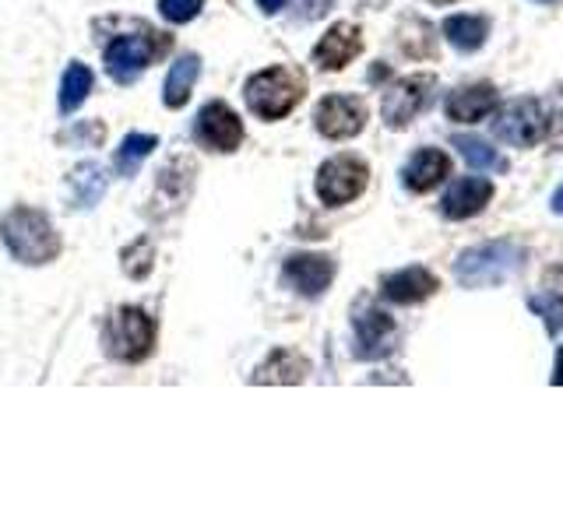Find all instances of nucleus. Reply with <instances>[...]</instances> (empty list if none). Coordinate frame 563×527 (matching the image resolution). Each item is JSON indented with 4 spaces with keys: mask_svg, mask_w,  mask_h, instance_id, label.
Here are the masks:
<instances>
[{
    "mask_svg": "<svg viewBox=\"0 0 563 527\" xmlns=\"http://www.w3.org/2000/svg\"><path fill=\"white\" fill-rule=\"evenodd\" d=\"M313 127L328 141H349L366 127V102L356 96H324L313 110Z\"/></svg>",
    "mask_w": 563,
    "mask_h": 527,
    "instance_id": "11",
    "label": "nucleus"
},
{
    "mask_svg": "<svg viewBox=\"0 0 563 527\" xmlns=\"http://www.w3.org/2000/svg\"><path fill=\"white\" fill-rule=\"evenodd\" d=\"M366 183H369V166L360 155H334L317 169L313 190H317V198H321V204L342 208L356 201L366 190Z\"/></svg>",
    "mask_w": 563,
    "mask_h": 527,
    "instance_id": "7",
    "label": "nucleus"
},
{
    "mask_svg": "<svg viewBox=\"0 0 563 527\" xmlns=\"http://www.w3.org/2000/svg\"><path fill=\"white\" fill-rule=\"evenodd\" d=\"M528 310L542 316V324L550 334H563V292H536L528 295Z\"/></svg>",
    "mask_w": 563,
    "mask_h": 527,
    "instance_id": "28",
    "label": "nucleus"
},
{
    "mask_svg": "<svg viewBox=\"0 0 563 527\" xmlns=\"http://www.w3.org/2000/svg\"><path fill=\"white\" fill-rule=\"evenodd\" d=\"M120 268L131 281H145L155 268V243L148 236H137L120 250Z\"/></svg>",
    "mask_w": 563,
    "mask_h": 527,
    "instance_id": "26",
    "label": "nucleus"
},
{
    "mask_svg": "<svg viewBox=\"0 0 563 527\" xmlns=\"http://www.w3.org/2000/svg\"><path fill=\"white\" fill-rule=\"evenodd\" d=\"M190 187H194V162H190V158H173V162L163 172H158V190H155L152 204L169 198L166 211L180 208L190 198Z\"/></svg>",
    "mask_w": 563,
    "mask_h": 527,
    "instance_id": "22",
    "label": "nucleus"
},
{
    "mask_svg": "<svg viewBox=\"0 0 563 527\" xmlns=\"http://www.w3.org/2000/svg\"><path fill=\"white\" fill-rule=\"evenodd\" d=\"M525 246H518L515 239H489L457 254L454 278L462 289H497L525 268Z\"/></svg>",
    "mask_w": 563,
    "mask_h": 527,
    "instance_id": "2",
    "label": "nucleus"
},
{
    "mask_svg": "<svg viewBox=\"0 0 563 527\" xmlns=\"http://www.w3.org/2000/svg\"><path fill=\"white\" fill-rule=\"evenodd\" d=\"M92 88H96L92 70H88L81 60H70V67L64 70V81H60V96H57L60 113H75L78 105L92 96Z\"/></svg>",
    "mask_w": 563,
    "mask_h": 527,
    "instance_id": "24",
    "label": "nucleus"
},
{
    "mask_svg": "<svg viewBox=\"0 0 563 527\" xmlns=\"http://www.w3.org/2000/svg\"><path fill=\"white\" fill-rule=\"evenodd\" d=\"M299 22H321V18L334 8V0H292Z\"/></svg>",
    "mask_w": 563,
    "mask_h": 527,
    "instance_id": "30",
    "label": "nucleus"
},
{
    "mask_svg": "<svg viewBox=\"0 0 563 527\" xmlns=\"http://www.w3.org/2000/svg\"><path fill=\"white\" fill-rule=\"evenodd\" d=\"M550 383H553V386H563V345H560V351H556V369H553Z\"/></svg>",
    "mask_w": 563,
    "mask_h": 527,
    "instance_id": "32",
    "label": "nucleus"
},
{
    "mask_svg": "<svg viewBox=\"0 0 563 527\" xmlns=\"http://www.w3.org/2000/svg\"><path fill=\"white\" fill-rule=\"evenodd\" d=\"M194 141L201 148L216 152V155H229L243 145V120L229 102L216 99L201 105V113L194 116Z\"/></svg>",
    "mask_w": 563,
    "mask_h": 527,
    "instance_id": "9",
    "label": "nucleus"
},
{
    "mask_svg": "<svg viewBox=\"0 0 563 527\" xmlns=\"http://www.w3.org/2000/svg\"><path fill=\"white\" fill-rule=\"evenodd\" d=\"M550 131H553L550 113H545V105L532 96L510 99L493 113V134H497V141H504V145L536 148Z\"/></svg>",
    "mask_w": 563,
    "mask_h": 527,
    "instance_id": "6",
    "label": "nucleus"
},
{
    "mask_svg": "<svg viewBox=\"0 0 563 527\" xmlns=\"http://www.w3.org/2000/svg\"><path fill=\"white\" fill-rule=\"evenodd\" d=\"M444 40L457 53H475L489 40V18L483 14H451L444 22Z\"/></svg>",
    "mask_w": 563,
    "mask_h": 527,
    "instance_id": "21",
    "label": "nucleus"
},
{
    "mask_svg": "<svg viewBox=\"0 0 563 527\" xmlns=\"http://www.w3.org/2000/svg\"><path fill=\"white\" fill-rule=\"evenodd\" d=\"M257 8H261L264 14H278L282 8H286V0H257Z\"/></svg>",
    "mask_w": 563,
    "mask_h": 527,
    "instance_id": "31",
    "label": "nucleus"
},
{
    "mask_svg": "<svg viewBox=\"0 0 563 527\" xmlns=\"http://www.w3.org/2000/svg\"><path fill=\"white\" fill-rule=\"evenodd\" d=\"M0 243L8 246V254L25 264V268H46L60 257L64 239L53 228L49 215L40 208L14 204L4 218H0Z\"/></svg>",
    "mask_w": 563,
    "mask_h": 527,
    "instance_id": "1",
    "label": "nucleus"
},
{
    "mask_svg": "<svg viewBox=\"0 0 563 527\" xmlns=\"http://www.w3.org/2000/svg\"><path fill=\"white\" fill-rule=\"evenodd\" d=\"M205 0H158V14L166 18L169 25H187L201 14Z\"/></svg>",
    "mask_w": 563,
    "mask_h": 527,
    "instance_id": "29",
    "label": "nucleus"
},
{
    "mask_svg": "<svg viewBox=\"0 0 563 527\" xmlns=\"http://www.w3.org/2000/svg\"><path fill=\"white\" fill-rule=\"evenodd\" d=\"M440 289V278L422 268V264H412V268H401L380 278V295L387 303H398V306H419L427 303L430 295H437Z\"/></svg>",
    "mask_w": 563,
    "mask_h": 527,
    "instance_id": "13",
    "label": "nucleus"
},
{
    "mask_svg": "<svg viewBox=\"0 0 563 527\" xmlns=\"http://www.w3.org/2000/svg\"><path fill=\"white\" fill-rule=\"evenodd\" d=\"M158 148V137L155 134H141V131H131L128 137L120 141V148L113 152V169L117 176H123V180H131V176H137L141 162Z\"/></svg>",
    "mask_w": 563,
    "mask_h": 527,
    "instance_id": "23",
    "label": "nucleus"
},
{
    "mask_svg": "<svg viewBox=\"0 0 563 527\" xmlns=\"http://www.w3.org/2000/svg\"><path fill=\"white\" fill-rule=\"evenodd\" d=\"M334 257L328 254H292L282 264V278L292 292H299L303 299H317L331 289L334 281Z\"/></svg>",
    "mask_w": 563,
    "mask_h": 527,
    "instance_id": "12",
    "label": "nucleus"
},
{
    "mask_svg": "<svg viewBox=\"0 0 563 527\" xmlns=\"http://www.w3.org/2000/svg\"><path fill=\"white\" fill-rule=\"evenodd\" d=\"M169 46H173V40L166 32H155L148 25L134 22L131 35H117L113 43H106V49H102L106 75H110L117 85H134L155 60L166 57Z\"/></svg>",
    "mask_w": 563,
    "mask_h": 527,
    "instance_id": "4",
    "label": "nucleus"
},
{
    "mask_svg": "<svg viewBox=\"0 0 563 527\" xmlns=\"http://www.w3.org/2000/svg\"><path fill=\"white\" fill-rule=\"evenodd\" d=\"M307 373H310V362L299 356V351L275 348L272 356L254 369L251 383H303Z\"/></svg>",
    "mask_w": 563,
    "mask_h": 527,
    "instance_id": "19",
    "label": "nucleus"
},
{
    "mask_svg": "<svg viewBox=\"0 0 563 527\" xmlns=\"http://www.w3.org/2000/svg\"><path fill=\"white\" fill-rule=\"evenodd\" d=\"M57 145H67V148H102L106 145V123L102 120H75L67 131L57 134Z\"/></svg>",
    "mask_w": 563,
    "mask_h": 527,
    "instance_id": "27",
    "label": "nucleus"
},
{
    "mask_svg": "<svg viewBox=\"0 0 563 527\" xmlns=\"http://www.w3.org/2000/svg\"><path fill=\"white\" fill-rule=\"evenodd\" d=\"M201 75V57L198 53H180V57L173 60L169 75H166V85H163V102L166 110H184L190 102V92H194V81Z\"/></svg>",
    "mask_w": 563,
    "mask_h": 527,
    "instance_id": "20",
    "label": "nucleus"
},
{
    "mask_svg": "<svg viewBox=\"0 0 563 527\" xmlns=\"http://www.w3.org/2000/svg\"><path fill=\"white\" fill-rule=\"evenodd\" d=\"M433 92H437V78L433 75L398 78L384 92V99H380V116H384V123L391 131H405L433 102Z\"/></svg>",
    "mask_w": 563,
    "mask_h": 527,
    "instance_id": "8",
    "label": "nucleus"
},
{
    "mask_svg": "<svg viewBox=\"0 0 563 527\" xmlns=\"http://www.w3.org/2000/svg\"><path fill=\"white\" fill-rule=\"evenodd\" d=\"M497 105H500L497 88H493L489 81H475V85L454 88V92L444 99V113L454 123H479V120L497 113Z\"/></svg>",
    "mask_w": 563,
    "mask_h": 527,
    "instance_id": "15",
    "label": "nucleus"
},
{
    "mask_svg": "<svg viewBox=\"0 0 563 527\" xmlns=\"http://www.w3.org/2000/svg\"><path fill=\"white\" fill-rule=\"evenodd\" d=\"M550 208L556 211V215H563V183L556 187V193H553V201H550Z\"/></svg>",
    "mask_w": 563,
    "mask_h": 527,
    "instance_id": "33",
    "label": "nucleus"
},
{
    "mask_svg": "<svg viewBox=\"0 0 563 527\" xmlns=\"http://www.w3.org/2000/svg\"><path fill=\"white\" fill-rule=\"evenodd\" d=\"M106 187H110V176L99 162H78L67 172V201L75 211H92L102 201Z\"/></svg>",
    "mask_w": 563,
    "mask_h": 527,
    "instance_id": "18",
    "label": "nucleus"
},
{
    "mask_svg": "<svg viewBox=\"0 0 563 527\" xmlns=\"http://www.w3.org/2000/svg\"><path fill=\"white\" fill-rule=\"evenodd\" d=\"M451 145L462 152V158L472 166V169H483V172H507V158L489 148L483 137H468V134H454Z\"/></svg>",
    "mask_w": 563,
    "mask_h": 527,
    "instance_id": "25",
    "label": "nucleus"
},
{
    "mask_svg": "<svg viewBox=\"0 0 563 527\" xmlns=\"http://www.w3.org/2000/svg\"><path fill=\"white\" fill-rule=\"evenodd\" d=\"M102 345L113 362H145L155 351V321L141 306H120L106 316Z\"/></svg>",
    "mask_w": 563,
    "mask_h": 527,
    "instance_id": "5",
    "label": "nucleus"
},
{
    "mask_svg": "<svg viewBox=\"0 0 563 527\" xmlns=\"http://www.w3.org/2000/svg\"><path fill=\"white\" fill-rule=\"evenodd\" d=\"M536 4H553V0H536Z\"/></svg>",
    "mask_w": 563,
    "mask_h": 527,
    "instance_id": "35",
    "label": "nucleus"
},
{
    "mask_svg": "<svg viewBox=\"0 0 563 527\" xmlns=\"http://www.w3.org/2000/svg\"><path fill=\"white\" fill-rule=\"evenodd\" d=\"M451 176V158L440 148H419L401 169V183L412 193H430Z\"/></svg>",
    "mask_w": 563,
    "mask_h": 527,
    "instance_id": "17",
    "label": "nucleus"
},
{
    "mask_svg": "<svg viewBox=\"0 0 563 527\" xmlns=\"http://www.w3.org/2000/svg\"><path fill=\"white\" fill-rule=\"evenodd\" d=\"M430 4H440V8H448V4H457V0H430Z\"/></svg>",
    "mask_w": 563,
    "mask_h": 527,
    "instance_id": "34",
    "label": "nucleus"
},
{
    "mask_svg": "<svg viewBox=\"0 0 563 527\" xmlns=\"http://www.w3.org/2000/svg\"><path fill=\"white\" fill-rule=\"evenodd\" d=\"M307 96V78L299 75L296 67L286 64H275V67H264L257 75L246 78L243 85V99H246V110L261 120H286L299 102Z\"/></svg>",
    "mask_w": 563,
    "mask_h": 527,
    "instance_id": "3",
    "label": "nucleus"
},
{
    "mask_svg": "<svg viewBox=\"0 0 563 527\" xmlns=\"http://www.w3.org/2000/svg\"><path fill=\"white\" fill-rule=\"evenodd\" d=\"M360 53H363V29L356 22H339L313 46V64L321 70H345Z\"/></svg>",
    "mask_w": 563,
    "mask_h": 527,
    "instance_id": "14",
    "label": "nucleus"
},
{
    "mask_svg": "<svg viewBox=\"0 0 563 527\" xmlns=\"http://www.w3.org/2000/svg\"><path fill=\"white\" fill-rule=\"evenodd\" d=\"M489 201H493L489 180H483V176H462V180H454L451 190L444 193L440 211H444V218H451V222H465V218L479 215V211H486Z\"/></svg>",
    "mask_w": 563,
    "mask_h": 527,
    "instance_id": "16",
    "label": "nucleus"
},
{
    "mask_svg": "<svg viewBox=\"0 0 563 527\" xmlns=\"http://www.w3.org/2000/svg\"><path fill=\"white\" fill-rule=\"evenodd\" d=\"M352 334H356V338H352V356L363 362H377L395 351L398 327L380 306L366 303L356 316H352Z\"/></svg>",
    "mask_w": 563,
    "mask_h": 527,
    "instance_id": "10",
    "label": "nucleus"
}]
</instances>
